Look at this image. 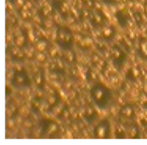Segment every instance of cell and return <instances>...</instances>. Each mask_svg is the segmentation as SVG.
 Returning a JSON list of instances; mask_svg holds the SVG:
<instances>
[{"instance_id": "cell-18", "label": "cell", "mask_w": 147, "mask_h": 145, "mask_svg": "<svg viewBox=\"0 0 147 145\" xmlns=\"http://www.w3.org/2000/svg\"><path fill=\"white\" fill-rule=\"evenodd\" d=\"M102 17L99 16V15H95L94 16V22H95V23H96V24H100V23H102Z\"/></svg>"}, {"instance_id": "cell-21", "label": "cell", "mask_w": 147, "mask_h": 145, "mask_svg": "<svg viewBox=\"0 0 147 145\" xmlns=\"http://www.w3.org/2000/svg\"><path fill=\"white\" fill-rule=\"evenodd\" d=\"M58 36H59V40L60 42H64L65 41V33L64 31H59V34H58Z\"/></svg>"}, {"instance_id": "cell-15", "label": "cell", "mask_w": 147, "mask_h": 145, "mask_svg": "<svg viewBox=\"0 0 147 145\" xmlns=\"http://www.w3.org/2000/svg\"><path fill=\"white\" fill-rule=\"evenodd\" d=\"M19 51H20V49H19L18 48L13 47V48H11V49H10V54H11L12 56H16L17 54L19 53Z\"/></svg>"}, {"instance_id": "cell-12", "label": "cell", "mask_w": 147, "mask_h": 145, "mask_svg": "<svg viewBox=\"0 0 147 145\" xmlns=\"http://www.w3.org/2000/svg\"><path fill=\"white\" fill-rule=\"evenodd\" d=\"M140 49H141V51H142L143 54H144V55H146V56H147V43L146 42H142L140 43Z\"/></svg>"}, {"instance_id": "cell-36", "label": "cell", "mask_w": 147, "mask_h": 145, "mask_svg": "<svg viewBox=\"0 0 147 145\" xmlns=\"http://www.w3.org/2000/svg\"><path fill=\"white\" fill-rule=\"evenodd\" d=\"M92 61H93V62H95V63H97L99 61H100V59H99V56L98 55H93V57H92Z\"/></svg>"}, {"instance_id": "cell-38", "label": "cell", "mask_w": 147, "mask_h": 145, "mask_svg": "<svg viewBox=\"0 0 147 145\" xmlns=\"http://www.w3.org/2000/svg\"><path fill=\"white\" fill-rule=\"evenodd\" d=\"M93 7H96V9H97V10H101L102 5H101V3H99L98 2H95V3H94V6H93Z\"/></svg>"}, {"instance_id": "cell-9", "label": "cell", "mask_w": 147, "mask_h": 145, "mask_svg": "<svg viewBox=\"0 0 147 145\" xmlns=\"http://www.w3.org/2000/svg\"><path fill=\"white\" fill-rule=\"evenodd\" d=\"M52 10H53L52 7L50 5H47V6L43 7V9L41 10V13H42L43 16H48L52 12Z\"/></svg>"}, {"instance_id": "cell-13", "label": "cell", "mask_w": 147, "mask_h": 145, "mask_svg": "<svg viewBox=\"0 0 147 145\" xmlns=\"http://www.w3.org/2000/svg\"><path fill=\"white\" fill-rule=\"evenodd\" d=\"M33 7V3L30 2V1H27L26 3H24L23 6H22V10H28L29 9H31Z\"/></svg>"}, {"instance_id": "cell-47", "label": "cell", "mask_w": 147, "mask_h": 145, "mask_svg": "<svg viewBox=\"0 0 147 145\" xmlns=\"http://www.w3.org/2000/svg\"><path fill=\"white\" fill-rule=\"evenodd\" d=\"M90 76L92 80H96V74H95L94 72H90Z\"/></svg>"}, {"instance_id": "cell-46", "label": "cell", "mask_w": 147, "mask_h": 145, "mask_svg": "<svg viewBox=\"0 0 147 145\" xmlns=\"http://www.w3.org/2000/svg\"><path fill=\"white\" fill-rule=\"evenodd\" d=\"M50 78H51L52 80H56V79L58 78V75H57L56 74H50Z\"/></svg>"}, {"instance_id": "cell-44", "label": "cell", "mask_w": 147, "mask_h": 145, "mask_svg": "<svg viewBox=\"0 0 147 145\" xmlns=\"http://www.w3.org/2000/svg\"><path fill=\"white\" fill-rule=\"evenodd\" d=\"M33 106H34V108H39V107H40V103H39L38 101H34V102H33Z\"/></svg>"}, {"instance_id": "cell-17", "label": "cell", "mask_w": 147, "mask_h": 145, "mask_svg": "<svg viewBox=\"0 0 147 145\" xmlns=\"http://www.w3.org/2000/svg\"><path fill=\"white\" fill-rule=\"evenodd\" d=\"M55 100H56L55 97H54L53 95H51V96H49L48 99H47V103H48L49 105L53 106V105L55 104Z\"/></svg>"}, {"instance_id": "cell-20", "label": "cell", "mask_w": 147, "mask_h": 145, "mask_svg": "<svg viewBox=\"0 0 147 145\" xmlns=\"http://www.w3.org/2000/svg\"><path fill=\"white\" fill-rule=\"evenodd\" d=\"M15 80H16V82L17 84H22V83L24 82V78H23L22 76H21V75H17V76L16 77Z\"/></svg>"}, {"instance_id": "cell-33", "label": "cell", "mask_w": 147, "mask_h": 145, "mask_svg": "<svg viewBox=\"0 0 147 145\" xmlns=\"http://www.w3.org/2000/svg\"><path fill=\"white\" fill-rule=\"evenodd\" d=\"M15 3H16L18 7H21V6H23L24 1H23V0H16V1H15Z\"/></svg>"}, {"instance_id": "cell-35", "label": "cell", "mask_w": 147, "mask_h": 145, "mask_svg": "<svg viewBox=\"0 0 147 145\" xmlns=\"http://www.w3.org/2000/svg\"><path fill=\"white\" fill-rule=\"evenodd\" d=\"M71 35H70V34H65V42H70L71 41Z\"/></svg>"}, {"instance_id": "cell-19", "label": "cell", "mask_w": 147, "mask_h": 145, "mask_svg": "<svg viewBox=\"0 0 147 145\" xmlns=\"http://www.w3.org/2000/svg\"><path fill=\"white\" fill-rule=\"evenodd\" d=\"M112 54H113V56H114L115 58H116V59L120 58V57H121V52H120L118 49H114V50H113V52H112Z\"/></svg>"}, {"instance_id": "cell-8", "label": "cell", "mask_w": 147, "mask_h": 145, "mask_svg": "<svg viewBox=\"0 0 147 145\" xmlns=\"http://www.w3.org/2000/svg\"><path fill=\"white\" fill-rule=\"evenodd\" d=\"M64 56H65V60H66L68 62H72L73 60H74V55H73V54L71 53V51H66V52L65 53Z\"/></svg>"}, {"instance_id": "cell-24", "label": "cell", "mask_w": 147, "mask_h": 145, "mask_svg": "<svg viewBox=\"0 0 147 145\" xmlns=\"http://www.w3.org/2000/svg\"><path fill=\"white\" fill-rule=\"evenodd\" d=\"M132 73H133V74H134V76L135 78H137V77H139V76L140 75V70L137 69V68H133V69H132Z\"/></svg>"}, {"instance_id": "cell-26", "label": "cell", "mask_w": 147, "mask_h": 145, "mask_svg": "<svg viewBox=\"0 0 147 145\" xmlns=\"http://www.w3.org/2000/svg\"><path fill=\"white\" fill-rule=\"evenodd\" d=\"M85 113H86V116H87V117H91V116L94 114V111H93L92 108H88V109L86 110Z\"/></svg>"}, {"instance_id": "cell-56", "label": "cell", "mask_w": 147, "mask_h": 145, "mask_svg": "<svg viewBox=\"0 0 147 145\" xmlns=\"http://www.w3.org/2000/svg\"><path fill=\"white\" fill-rule=\"evenodd\" d=\"M82 1H84V2H86V1H88V0H82Z\"/></svg>"}, {"instance_id": "cell-57", "label": "cell", "mask_w": 147, "mask_h": 145, "mask_svg": "<svg viewBox=\"0 0 147 145\" xmlns=\"http://www.w3.org/2000/svg\"><path fill=\"white\" fill-rule=\"evenodd\" d=\"M146 115H147V110H146Z\"/></svg>"}, {"instance_id": "cell-29", "label": "cell", "mask_w": 147, "mask_h": 145, "mask_svg": "<svg viewBox=\"0 0 147 145\" xmlns=\"http://www.w3.org/2000/svg\"><path fill=\"white\" fill-rule=\"evenodd\" d=\"M49 54H50V56L54 57V56L57 54V50H56V48H51V49L49 50Z\"/></svg>"}, {"instance_id": "cell-40", "label": "cell", "mask_w": 147, "mask_h": 145, "mask_svg": "<svg viewBox=\"0 0 147 145\" xmlns=\"http://www.w3.org/2000/svg\"><path fill=\"white\" fill-rule=\"evenodd\" d=\"M22 66H21V65H19V64L15 65V70H16V71L20 72V71H22Z\"/></svg>"}, {"instance_id": "cell-53", "label": "cell", "mask_w": 147, "mask_h": 145, "mask_svg": "<svg viewBox=\"0 0 147 145\" xmlns=\"http://www.w3.org/2000/svg\"><path fill=\"white\" fill-rule=\"evenodd\" d=\"M67 21H68V22H69V21H71V22H70V23H73V22H75V19H74V18L70 17V18H68V20H67Z\"/></svg>"}, {"instance_id": "cell-51", "label": "cell", "mask_w": 147, "mask_h": 145, "mask_svg": "<svg viewBox=\"0 0 147 145\" xmlns=\"http://www.w3.org/2000/svg\"><path fill=\"white\" fill-rule=\"evenodd\" d=\"M66 138H72V134L71 131H67L66 133Z\"/></svg>"}, {"instance_id": "cell-49", "label": "cell", "mask_w": 147, "mask_h": 145, "mask_svg": "<svg viewBox=\"0 0 147 145\" xmlns=\"http://www.w3.org/2000/svg\"><path fill=\"white\" fill-rule=\"evenodd\" d=\"M18 58H22L23 57V53L22 52H21V51H19V53L17 54V55H16Z\"/></svg>"}, {"instance_id": "cell-45", "label": "cell", "mask_w": 147, "mask_h": 145, "mask_svg": "<svg viewBox=\"0 0 147 145\" xmlns=\"http://www.w3.org/2000/svg\"><path fill=\"white\" fill-rule=\"evenodd\" d=\"M12 77H13V72H12V71L8 72V73H7V78H8V79H11Z\"/></svg>"}, {"instance_id": "cell-43", "label": "cell", "mask_w": 147, "mask_h": 145, "mask_svg": "<svg viewBox=\"0 0 147 145\" xmlns=\"http://www.w3.org/2000/svg\"><path fill=\"white\" fill-rule=\"evenodd\" d=\"M128 37H129V39H134V38L135 37V34H134L133 31H131V32H129V34H128Z\"/></svg>"}, {"instance_id": "cell-2", "label": "cell", "mask_w": 147, "mask_h": 145, "mask_svg": "<svg viewBox=\"0 0 147 145\" xmlns=\"http://www.w3.org/2000/svg\"><path fill=\"white\" fill-rule=\"evenodd\" d=\"M103 95H104V93L102 89L97 88V89L94 90V92H93V97L96 101H101L103 99Z\"/></svg>"}, {"instance_id": "cell-41", "label": "cell", "mask_w": 147, "mask_h": 145, "mask_svg": "<svg viewBox=\"0 0 147 145\" xmlns=\"http://www.w3.org/2000/svg\"><path fill=\"white\" fill-rule=\"evenodd\" d=\"M86 3H87L88 7H93L94 6V2L92 0H88V1H86Z\"/></svg>"}, {"instance_id": "cell-16", "label": "cell", "mask_w": 147, "mask_h": 145, "mask_svg": "<svg viewBox=\"0 0 147 145\" xmlns=\"http://www.w3.org/2000/svg\"><path fill=\"white\" fill-rule=\"evenodd\" d=\"M28 39L31 42H34L35 36H34V34L32 31H28Z\"/></svg>"}, {"instance_id": "cell-28", "label": "cell", "mask_w": 147, "mask_h": 145, "mask_svg": "<svg viewBox=\"0 0 147 145\" xmlns=\"http://www.w3.org/2000/svg\"><path fill=\"white\" fill-rule=\"evenodd\" d=\"M56 67L59 69H62L64 67V65H63V63H62V61L60 60H57V61H56Z\"/></svg>"}, {"instance_id": "cell-27", "label": "cell", "mask_w": 147, "mask_h": 145, "mask_svg": "<svg viewBox=\"0 0 147 145\" xmlns=\"http://www.w3.org/2000/svg\"><path fill=\"white\" fill-rule=\"evenodd\" d=\"M84 44H85L86 47H89V46H90L92 44V40L90 38H85L84 40Z\"/></svg>"}, {"instance_id": "cell-23", "label": "cell", "mask_w": 147, "mask_h": 145, "mask_svg": "<svg viewBox=\"0 0 147 145\" xmlns=\"http://www.w3.org/2000/svg\"><path fill=\"white\" fill-rule=\"evenodd\" d=\"M68 9H69V7H68L67 3H63V4H62V6H61V11H62L63 13H66L67 10H68Z\"/></svg>"}, {"instance_id": "cell-39", "label": "cell", "mask_w": 147, "mask_h": 145, "mask_svg": "<svg viewBox=\"0 0 147 145\" xmlns=\"http://www.w3.org/2000/svg\"><path fill=\"white\" fill-rule=\"evenodd\" d=\"M34 22H37L38 24H40V23L41 22V20H40V18L38 16H34Z\"/></svg>"}, {"instance_id": "cell-22", "label": "cell", "mask_w": 147, "mask_h": 145, "mask_svg": "<svg viewBox=\"0 0 147 145\" xmlns=\"http://www.w3.org/2000/svg\"><path fill=\"white\" fill-rule=\"evenodd\" d=\"M34 81L37 85H40L41 84V81H42V78H41V75L40 74H38L36 75V77L34 78Z\"/></svg>"}, {"instance_id": "cell-4", "label": "cell", "mask_w": 147, "mask_h": 145, "mask_svg": "<svg viewBox=\"0 0 147 145\" xmlns=\"http://www.w3.org/2000/svg\"><path fill=\"white\" fill-rule=\"evenodd\" d=\"M47 48V43L45 42H38L35 44V49L38 52H43Z\"/></svg>"}, {"instance_id": "cell-42", "label": "cell", "mask_w": 147, "mask_h": 145, "mask_svg": "<svg viewBox=\"0 0 147 145\" xmlns=\"http://www.w3.org/2000/svg\"><path fill=\"white\" fill-rule=\"evenodd\" d=\"M42 95H43V93H42V91H40V90H38V91L36 92V97H37V98H41V97H42Z\"/></svg>"}, {"instance_id": "cell-31", "label": "cell", "mask_w": 147, "mask_h": 145, "mask_svg": "<svg viewBox=\"0 0 147 145\" xmlns=\"http://www.w3.org/2000/svg\"><path fill=\"white\" fill-rule=\"evenodd\" d=\"M14 125H15V123H14V121L12 120V119H9L8 121H7V127L8 128H12L13 126H14Z\"/></svg>"}, {"instance_id": "cell-48", "label": "cell", "mask_w": 147, "mask_h": 145, "mask_svg": "<svg viewBox=\"0 0 147 145\" xmlns=\"http://www.w3.org/2000/svg\"><path fill=\"white\" fill-rule=\"evenodd\" d=\"M125 43H126L127 46H132V42H131L130 40H128V39H126V40H125Z\"/></svg>"}, {"instance_id": "cell-55", "label": "cell", "mask_w": 147, "mask_h": 145, "mask_svg": "<svg viewBox=\"0 0 147 145\" xmlns=\"http://www.w3.org/2000/svg\"><path fill=\"white\" fill-rule=\"evenodd\" d=\"M145 11H146V12L147 13V5L146 6V7H145Z\"/></svg>"}, {"instance_id": "cell-6", "label": "cell", "mask_w": 147, "mask_h": 145, "mask_svg": "<svg viewBox=\"0 0 147 145\" xmlns=\"http://www.w3.org/2000/svg\"><path fill=\"white\" fill-rule=\"evenodd\" d=\"M24 42H25V38H24L23 35H18V36L16 38V40H15V43H16V45L17 47L22 46V45L24 44Z\"/></svg>"}, {"instance_id": "cell-34", "label": "cell", "mask_w": 147, "mask_h": 145, "mask_svg": "<svg viewBox=\"0 0 147 145\" xmlns=\"http://www.w3.org/2000/svg\"><path fill=\"white\" fill-rule=\"evenodd\" d=\"M45 26H46L47 29H49V28L53 27V22L51 21H46L45 22Z\"/></svg>"}, {"instance_id": "cell-52", "label": "cell", "mask_w": 147, "mask_h": 145, "mask_svg": "<svg viewBox=\"0 0 147 145\" xmlns=\"http://www.w3.org/2000/svg\"><path fill=\"white\" fill-rule=\"evenodd\" d=\"M141 100H142L143 102H146V101H147V97H146V96H142V97H141Z\"/></svg>"}, {"instance_id": "cell-14", "label": "cell", "mask_w": 147, "mask_h": 145, "mask_svg": "<svg viewBox=\"0 0 147 145\" xmlns=\"http://www.w3.org/2000/svg\"><path fill=\"white\" fill-rule=\"evenodd\" d=\"M137 134H138V131H137V130H136L135 128L133 127V128L130 129V131H129V135H130V137H131L132 138H136Z\"/></svg>"}, {"instance_id": "cell-1", "label": "cell", "mask_w": 147, "mask_h": 145, "mask_svg": "<svg viewBox=\"0 0 147 145\" xmlns=\"http://www.w3.org/2000/svg\"><path fill=\"white\" fill-rule=\"evenodd\" d=\"M106 134H107V130L105 125H100L96 131V136L98 138H106Z\"/></svg>"}, {"instance_id": "cell-50", "label": "cell", "mask_w": 147, "mask_h": 145, "mask_svg": "<svg viewBox=\"0 0 147 145\" xmlns=\"http://www.w3.org/2000/svg\"><path fill=\"white\" fill-rule=\"evenodd\" d=\"M68 117H69V112L65 111V112H64V118H68Z\"/></svg>"}, {"instance_id": "cell-3", "label": "cell", "mask_w": 147, "mask_h": 145, "mask_svg": "<svg viewBox=\"0 0 147 145\" xmlns=\"http://www.w3.org/2000/svg\"><path fill=\"white\" fill-rule=\"evenodd\" d=\"M102 34L105 38H109L113 35V29L110 27H104L102 29Z\"/></svg>"}, {"instance_id": "cell-54", "label": "cell", "mask_w": 147, "mask_h": 145, "mask_svg": "<svg viewBox=\"0 0 147 145\" xmlns=\"http://www.w3.org/2000/svg\"><path fill=\"white\" fill-rule=\"evenodd\" d=\"M7 8H8V10H11L12 9V6H11V4L10 3H7Z\"/></svg>"}, {"instance_id": "cell-30", "label": "cell", "mask_w": 147, "mask_h": 145, "mask_svg": "<svg viewBox=\"0 0 147 145\" xmlns=\"http://www.w3.org/2000/svg\"><path fill=\"white\" fill-rule=\"evenodd\" d=\"M23 125H24V127H25V128H28V129H29V128H31V127H32V123H31L30 121H28V120H26V121H24V123H23Z\"/></svg>"}, {"instance_id": "cell-10", "label": "cell", "mask_w": 147, "mask_h": 145, "mask_svg": "<svg viewBox=\"0 0 147 145\" xmlns=\"http://www.w3.org/2000/svg\"><path fill=\"white\" fill-rule=\"evenodd\" d=\"M35 58H36V60H37L38 61H40V62H43V61H46V55H45L43 53H41V52H39V53L36 54Z\"/></svg>"}, {"instance_id": "cell-25", "label": "cell", "mask_w": 147, "mask_h": 145, "mask_svg": "<svg viewBox=\"0 0 147 145\" xmlns=\"http://www.w3.org/2000/svg\"><path fill=\"white\" fill-rule=\"evenodd\" d=\"M61 112H62V108H61L59 106H56V107L54 108V112H53L54 114L59 115V114H60Z\"/></svg>"}, {"instance_id": "cell-32", "label": "cell", "mask_w": 147, "mask_h": 145, "mask_svg": "<svg viewBox=\"0 0 147 145\" xmlns=\"http://www.w3.org/2000/svg\"><path fill=\"white\" fill-rule=\"evenodd\" d=\"M25 54H26V56L28 58H32L34 56V54H33V51L32 50H27Z\"/></svg>"}, {"instance_id": "cell-11", "label": "cell", "mask_w": 147, "mask_h": 145, "mask_svg": "<svg viewBox=\"0 0 147 145\" xmlns=\"http://www.w3.org/2000/svg\"><path fill=\"white\" fill-rule=\"evenodd\" d=\"M21 16L23 19H28L31 16V13L28 11V10H22L21 11Z\"/></svg>"}, {"instance_id": "cell-7", "label": "cell", "mask_w": 147, "mask_h": 145, "mask_svg": "<svg viewBox=\"0 0 147 145\" xmlns=\"http://www.w3.org/2000/svg\"><path fill=\"white\" fill-rule=\"evenodd\" d=\"M121 112H122V114H123L124 116H126V117H127V118H130V117L133 116V109H132L131 107H128V106L125 107V108L122 110Z\"/></svg>"}, {"instance_id": "cell-37", "label": "cell", "mask_w": 147, "mask_h": 145, "mask_svg": "<svg viewBox=\"0 0 147 145\" xmlns=\"http://www.w3.org/2000/svg\"><path fill=\"white\" fill-rule=\"evenodd\" d=\"M89 15H90V13H89V11H88V10H83L82 16H83V17H84V18H87V17L89 16Z\"/></svg>"}, {"instance_id": "cell-5", "label": "cell", "mask_w": 147, "mask_h": 145, "mask_svg": "<svg viewBox=\"0 0 147 145\" xmlns=\"http://www.w3.org/2000/svg\"><path fill=\"white\" fill-rule=\"evenodd\" d=\"M57 130H58L57 125H56V124H51V125L48 126L47 130V134L48 136H49V135H52V134L55 133V132L57 131Z\"/></svg>"}]
</instances>
